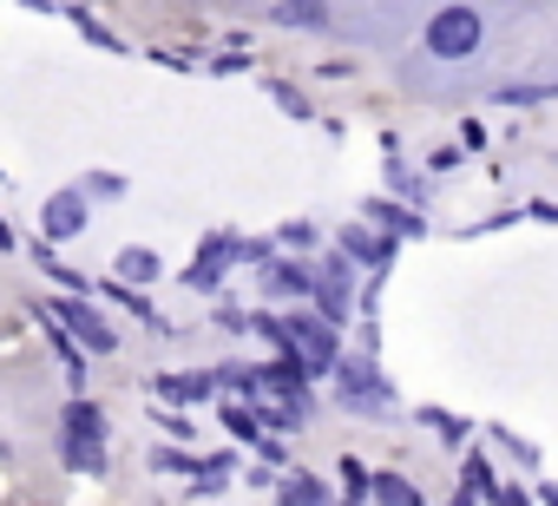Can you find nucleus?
Returning a JSON list of instances; mask_svg holds the SVG:
<instances>
[{
  "mask_svg": "<svg viewBox=\"0 0 558 506\" xmlns=\"http://www.w3.org/2000/svg\"><path fill=\"white\" fill-rule=\"evenodd\" d=\"M310 270L303 264H263V297H310Z\"/></svg>",
  "mask_w": 558,
  "mask_h": 506,
  "instance_id": "423d86ee",
  "label": "nucleus"
},
{
  "mask_svg": "<svg viewBox=\"0 0 558 506\" xmlns=\"http://www.w3.org/2000/svg\"><path fill=\"white\" fill-rule=\"evenodd\" d=\"M368 493H375V499H388V506H414V499H421V493H414V486H408L401 473H381V480H375Z\"/></svg>",
  "mask_w": 558,
  "mask_h": 506,
  "instance_id": "f8f14e48",
  "label": "nucleus"
},
{
  "mask_svg": "<svg viewBox=\"0 0 558 506\" xmlns=\"http://www.w3.org/2000/svg\"><path fill=\"white\" fill-rule=\"evenodd\" d=\"M86 191H93V197H119V191H125V184H119V178H112V171H93V178H86Z\"/></svg>",
  "mask_w": 558,
  "mask_h": 506,
  "instance_id": "2eb2a0df",
  "label": "nucleus"
},
{
  "mask_svg": "<svg viewBox=\"0 0 558 506\" xmlns=\"http://www.w3.org/2000/svg\"><path fill=\"white\" fill-rule=\"evenodd\" d=\"M53 310H60V316L73 323V336H80V342H86L93 356H112V329H106V323L93 316V303H53Z\"/></svg>",
  "mask_w": 558,
  "mask_h": 506,
  "instance_id": "39448f33",
  "label": "nucleus"
},
{
  "mask_svg": "<svg viewBox=\"0 0 558 506\" xmlns=\"http://www.w3.org/2000/svg\"><path fill=\"white\" fill-rule=\"evenodd\" d=\"M342 243L355 250V257H362V264H388V250H395V243H388V237H375V230H349Z\"/></svg>",
  "mask_w": 558,
  "mask_h": 506,
  "instance_id": "9d476101",
  "label": "nucleus"
},
{
  "mask_svg": "<svg viewBox=\"0 0 558 506\" xmlns=\"http://www.w3.org/2000/svg\"><path fill=\"white\" fill-rule=\"evenodd\" d=\"M276 21H283V27H323L329 8H323V0H283V8H276Z\"/></svg>",
  "mask_w": 558,
  "mask_h": 506,
  "instance_id": "6e6552de",
  "label": "nucleus"
},
{
  "mask_svg": "<svg viewBox=\"0 0 558 506\" xmlns=\"http://www.w3.org/2000/svg\"><path fill=\"white\" fill-rule=\"evenodd\" d=\"M119 277H125V284H151V277H158V257H151V250H138V243H132L125 257H119Z\"/></svg>",
  "mask_w": 558,
  "mask_h": 506,
  "instance_id": "9b49d317",
  "label": "nucleus"
},
{
  "mask_svg": "<svg viewBox=\"0 0 558 506\" xmlns=\"http://www.w3.org/2000/svg\"><path fill=\"white\" fill-rule=\"evenodd\" d=\"M342 493H349V499H362V493H368V480H362V467H355V460H342Z\"/></svg>",
  "mask_w": 558,
  "mask_h": 506,
  "instance_id": "dca6fc26",
  "label": "nucleus"
},
{
  "mask_svg": "<svg viewBox=\"0 0 558 506\" xmlns=\"http://www.w3.org/2000/svg\"><path fill=\"white\" fill-rule=\"evenodd\" d=\"M27 8H53V0H27Z\"/></svg>",
  "mask_w": 558,
  "mask_h": 506,
  "instance_id": "a211bd4d",
  "label": "nucleus"
},
{
  "mask_svg": "<svg viewBox=\"0 0 558 506\" xmlns=\"http://www.w3.org/2000/svg\"><path fill=\"white\" fill-rule=\"evenodd\" d=\"M165 395H171V401H197V395H210V382H204V375H171Z\"/></svg>",
  "mask_w": 558,
  "mask_h": 506,
  "instance_id": "ddd939ff",
  "label": "nucleus"
},
{
  "mask_svg": "<svg viewBox=\"0 0 558 506\" xmlns=\"http://www.w3.org/2000/svg\"><path fill=\"white\" fill-rule=\"evenodd\" d=\"M283 499H329V486L310 480V473H296V480H283Z\"/></svg>",
  "mask_w": 558,
  "mask_h": 506,
  "instance_id": "4468645a",
  "label": "nucleus"
},
{
  "mask_svg": "<svg viewBox=\"0 0 558 506\" xmlns=\"http://www.w3.org/2000/svg\"><path fill=\"white\" fill-rule=\"evenodd\" d=\"M66 460L73 467H106V414L93 401L66 408Z\"/></svg>",
  "mask_w": 558,
  "mask_h": 506,
  "instance_id": "f257e3e1",
  "label": "nucleus"
},
{
  "mask_svg": "<svg viewBox=\"0 0 558 506\" xmlns=\"http://www.w3.org/2000/svg\"><path fill=\"white\" fill-rule=\"evenodd\" d=\"M473 47H480V14H473V8L434 14V27H427V53H434V60H466Z\"/></svg>",
  "mask_w": 558,
  "mask_h": 506,
  "instance_id": "f03ea898",
  "label": "nucleus"
},
{
  "mask_svg": "<svg viewBox=\"0 0 558 506\" xmlns=\"http://www.w3.org/2000/svg\"><path fill=\"white\" fill-rule=\"evenodd\" d=\"M342 401H355L362 414H375V408H381V388H375V375H368L362 362H349V369H342Z\"/></svg>",
  "mask_w": 558,
  "mask_h": 506,
  "instance_id": "0eeeda50",
  "label": "nucleus"
},
{
  "mask_svg": "<svg viewBox=\"0 0 558 506\" xmlns=\"http://www.w3.org/2000/svg\"><path fill=\"white\" fill-rule=\"evenodd\" d=\"M47 237H80L86 230V197L80 191H60V197H47Z\"/></svg>",
  "mask_w": 558,
  "mask_h": 506,
  "instance_id": "20e7f679",
  "label": "nucleus"
},
{
  "mask_svg": "<svg viewBox=\"0 0 558 506\" xmlns=\"http://www.w3.org/2000/svg\"><path fill=\"white\" fill-rule=\"evenodd\" d=\"M290 349H303L310 369H329V362H336V336H329V323H316V316H296V323H290Z\"/></svg>",
  "mask_w": 558,
  "mask_h": 506,
  "instance_id": "7ed1b4c3",
  "label": "nucleus"
},
{
  "mask_svg": "<svg viewBox=\"0 0 558 506\" xmlns=\"http://www.w3.org/2000/svg\"><path fill=\"white\" fill-rule=\"evenodd\" d=\"M151 467H165V473H178V467H191V460H184V454H171V447H158V454H151Z\"/></svg>",
  "mask_w": 558,
  "mask_h": 506,
  "instance_id": "f3484780",
  "label": "nucleus"
},
{
  "mask_svg": "<svg viewBox=\"0 0 558 506\" xmlns=\"http://www.w3.org/2000/svg\"><path fill=\"white\" fill-rule=\"evenodd\" d=\"M460 493H466V499H506V486H493L486 460H466V480H460Z\"/></svg>",
  "mask_w": 558,
  "mask_h": 506,
  "instance_id": "1a4fd4ad",
  "label": "nucleus"
}]
</instances>
